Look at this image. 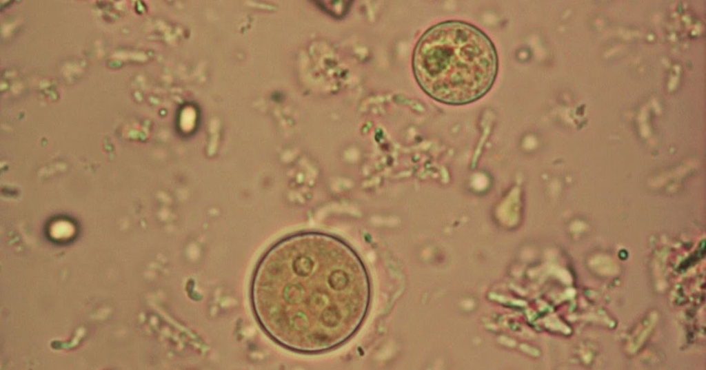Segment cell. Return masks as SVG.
I'll use <instances>...</instances> for the list:
<instances>
[{
	"label": "cell",
	"instance_id": "6da1fadb",
	"mask_svg": "<svg viewBox=\"0 0 706 370\" xmlns=\"http://www.w3.org/2000/svg\"><path fill=\"white\" fill-rule=\"evenodd\" d=\"M285 274L292 346L306 352L327 350L358 329L369 304L367 274L346 247L319 236L293 238L265 260Z\"/></svg>",
	"mask_w": 706,
	"mask_h": 370
},
{
	"label": "cell",
	"instance_id": "7a4b0ae2",
	"mask_svg": "<svg viewBox=\"0 0 706 370\" xmlns=\"http://www.w3.org/2000/svg\"><path fill=\"white\" fill-rule=\"evenodd\" d=\"M422 90L443 103L463 105L485 95L498 72V56L480 29L459 21L438 23L419 39L413 54Z\"/></svg>",
	"mask_w": 706,
	"mask_h": 370
}]
</instances>
